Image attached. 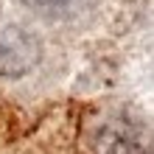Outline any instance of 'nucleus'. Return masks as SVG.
Here are the masks:
<instances>
[{
    "label": "nucleus",
    "instance_id": "1",
    "mask_svg": "<svg viewBox=\"0 0 154 154\" xmlns=\"http://www.w3.org/2000/svg\"><path fill=\"white\" fill-rule=\"evenodd\" d=\"M25 3L42 14H51V17H73L79 11H84V8H90L95 0H25Z\"/></svg>",
    "mask_w": 154,
    "mask_h": 154
}]
</instances>
